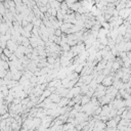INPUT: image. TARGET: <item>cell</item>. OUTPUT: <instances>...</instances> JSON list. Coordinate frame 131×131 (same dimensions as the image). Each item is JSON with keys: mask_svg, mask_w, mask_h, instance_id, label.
Segmentation results:
<instances>
[{"mask_svg": "<svg viewBox=\"0 0 131 131\" xmlns=\"http://www.w3.org/2000/svg\"><path fill=\"white\" fill-rule=\"evenodd\" d=\"M104 84H106V85H111L112 84V78H107V79H104Z\"/></svg>", "mask_w": 131, "mask_h": 131, "instance_id": "7a4b0ae2", "label": "cell"}, {"mask_svg": "<svg viewBox=\"0 0 131 131\" xmlns=\"http://www.w3.org/2000/svg\"><path fill=\"white\" fill-rule=\"evenodd\" d=\"M130 14H131V8L125 7V8H123V9H121V11H120V16H121L122 18H126V17H128Z\"/></svg>", "mask_w": 131, "mask_h": 131, "instance_id": "6da1fadb", "label": "cell"}]
</instances>
